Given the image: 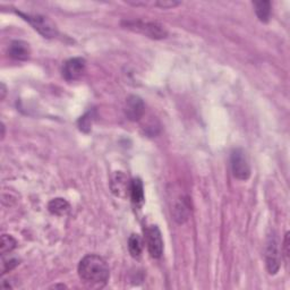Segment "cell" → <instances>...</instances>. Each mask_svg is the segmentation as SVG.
<instances>
[{"mask_svg":"<svg viewBox=\"0 0 290 290\" xmlns=\"http://www.w3.org/2000/svg\"><path fill=\"white\" fill-rule=\"evenodd\" d=\"M253 6L255 7L256 16L259 21L262 23L269 22L270 15H271V3L267 2V0H262V2L253 3Z\"/></svg>","mask_w":290,"mask_h":290,"instance_id":"5bb4252c","label":"cell"},{"mask_svg":"<svg viewBox=\"0 0 290 290\" xmlns=\"http://www.w3.org/2000/svg\"><path fill=\"white\" fill-rule=\"evenodd\" d=\"M48 210L54 216H65L67 215L70 210V204L62 197L54 198L49 202L48 204Z\"/></svg>","mask_w":290,"mask_h":290,"instance_id":"8fae6325","label":"cell"},{"mask_svg":"<svg viewBox=\"0 0 290 290\" xmlns=\"http://www.w3.org/2000/svg\"><path fill=\"white\" fill-rule=\"evenodd\" d=\"M124 111L127 119L130 121H139L145 113L144 101L140 96L130 95L126 99Z\"/></svg>","mask_w":290,"mask_h":290,"instance_id":"ba28073f","label":"cell"},{"mask_svg":"<svg viewBox=\"0 0 290 290\" xmlns=\"http://www.w3.org/2000/svg\"><path fill=\"white\" fill-rule=\"evenodd\" d=\"M17 15L23 17V19H25L31 27L35 30V31L39 32L40 34L42 35L43 38L47 39H51L55 38L56 35L58 33L57 27L56 24L51 21V19L43 16V15H39V14H24L22 12H16Z\"/></svg>","mask_w":290,"mask_h":290,"instance_id":"3957f363","label":"cell"},{"mask_svg":"<svg viewBox=\"0 0 290 290\" xmlns=\"http://www.w3.org/2000/svg\"><path fill=\"white\" fill-rule=\"evenodd\" d=\"M129 191L131 202H133L135 205H141L142 203L144 202V188L143 182H142L140 178H135V179L131 180L129 185Z\"/></svg>","mask_w":290,"mask_h":290,"instance_id":"7c38bea8","label":"cell"},{"mask_svg":"<svg viewBox=\"0 0 290 290\" xmlns=\"http://www.w3.org/2000/svg\"><path fill=\"white\" fill-rule=\"evenodd\" d=\"M145 239L150 255L153 258H160L164 253V241H162L161 231L157 226L152 225L146 228Z\"/></svg>","mask_w":290,"mask_h":290,"instance_id":"8992f818","label":"cell"},{"mask_svg":"<svg viewBox=\"0 0 290 290\" xmlns=\"http://www.w3.org/2000/svg\"><path fill=\"white\" fill-rule=\"evenodd\" d=\"M17 246V241L11 235H3L2 236V244H0V254L6 255L13 252Z\"/></svg>","mask_w":290,"mask_h":290,"instance_id":"2e32d148","label":"cell"},{"mask_svg":"<svg viewBox=\"0 0 290 290\" xmlns=\"http://www.w3.org/2000/svg\"><path fill=\"white\" fill-rule=\"evenodd\" d=\"M290 242H289V232L286 233L283 239V245H282V253L284 257H286V261H289V254H290Z\"/></svg>","mask_w":290,"mask_h":290,"instance_id":"ac0fdd59","label":"cell"},{"mask_svg":"<svg viewBox=\"0 0 290 290\" xmlns=\"http://www.w3.org/2000/svg\"><path fill=\"white\" fill-rule=\"evenodd\" d=\"M179 2H168V0H160V2L154 3V6H159L161 8H171V7H176L179 5Z\"/></svg>","mask_w":290,"mask_h":290,"instance_id":"d6986e66","label":"cell"},{"mask_svg":"<svg viewBox=\"0 0 290 290\" xmlns=\"http://www.w3.org/2000/svg\"><path fill=\"white\" fill-rule=\"evenodd\" d=\"M85 66H86L85 60L81 57L68 59L63 66V70H62L63 77L66 81H68V82L78 80L85 72Z\"/></svg>","mask_w":290,"mask_h":290,"instance_id":"52a82bcc","label":"cell"},{"mask_svg":"<svg viewBox=\"0 0 290 290\" xmlns=\"http://www.w3.org/2000/svg\"><path fill=\"white\" fill-rule=\"evenodd\" d=\"M231 170L237 179L247 180L251 177V165L247 159L245 151L242 149H235L231 152Z\"/></svg>","mask_w":290,"mask_h":290,"instance_id":"5b68a950","label":"cell"},{"mask_svg":"<svg viewBox=\"0 0 290 290\" xmlns=\"http://www.w3.org/2000/svg\"><path fill=\"white\" fill-rule=\"evenodd\" d=\"M110 186L111 191H113L116 196L123 197L127 188V179L125 175L121 174V172H116L115 176L113 177V180H111Z\"/></svg>","mask_w":290,"mask_h":290,"instance_id":"4fadbf2b","label":"cell"},{"mask_svg":"<svg viewBox=\"0 0 290 290\" xmlns=\"http://www.w3.org/2000/svg\"><path fill=\"white\" fill-rule=\"evenodd\" d=\"M0 93H2V95H0V99L4 100L5 96H6V93H7V89H6V86H5L4 83H2V90H0Z\"/></svg>","mask_w":290,"mask_h":290,"instance_id":"ffe728a7","label":"cell"},{"mask_svg":"<svg viewBox=\"0 0 290 290\" xmlns=\"http://www.w3.org/2000/svg\"><path fill=\"white\" fill-rule=\"evenodd\" d=\"M266 264L270 274H277L281 267V252L279 247V239L276 233L270 235L266 248Z\"/></svg>","mask_w":290,"mask_h":290,"instance_id":"277c9868","label":"cell"},{"mask_svg":"<svg viewBox=\"0 0 290 290\" xmlns=\"http://www.w3.org/2000/svg\"><path fill=\"white\" fill-rule=\"evenodd\" d=\"M8 55L15 60H28L31 55V49H30V44L22 40H15L8 47Z\"/></svg>","mask_w":290,"mask_h":290,"instance_id":"30bf717a","label":"cell"},{"mask_svg":"<svg viewBox=\"0 0 290 290\" xmlns=\"http://www.w3.org/2000/svg\"><path fill=\"white\" fill-rule=\"evenodd\" d=\"M123 27L127 30L143 34L145 37L153 40L165 39L168 35V32L164 25L156 22H146L141 21V19H134V21H124Z\"/></svg>","mask_w":290,"mask_h":290,"instance_id":"7a4b0ae2","label":"cell"},{"mask_svg":"<svg viewBox=\"0 0 290 290\" xmlns=\"http://www.w3.org/2000/svg\"><path fill=\"white\" fill-rule=\"evenodd\" d=\"M143 247H144L143 239H142L140 235H137V233L130 235L128 239V249L131 256L135 258L140 257L142 252H143Z\"/></svg>","mask_w":290,"mask_h":290,"instance_id":"9a60e30c","label":"cell"},{"mask_svg":"<svg viewBox=\"0 0 290 290\" xmlns=\"http://www.w3.org/2000/svg\"><path fill=\"white\" fill-rule=\"evenodd\" d=\"M54 288H66L64 284H57V286H54Z\"/></svg>","mask_w":290,"mask_h":290,"instance_id":"44dd1931","label":"cell"},{"mask_svg":"<svg viewBox=\"0 0 290 290\" xmlns=\"http://www.w3.org/2000/svg\"><path fill=\"white\" fill-rule=\"evenodd\" d=\"M77 272L81 280L90 287H103L110 278L108 263L95 254H90L81 259Z\"/></svg>","mask_w":290,"mask_h":290,"instance_id":"6da1fadb","label":"cell"},{"mask_svg":"<svg viewBox=\"0 0 290 290\" xmlns=\"http://www.w3.org/2000/svg\"><path fill=\"white\" fill-rule=\"evenodd\" d=\"M192 213V205L190 197L187 196H181L179 200H178L174 208H172V217H174V220L181 225V223H185L188 219L191 217Z\"/></svg>","mask_w":290,"mask_h":290,"instance_id":"9c48e42d","label":"cell"},{"mask_svg":"<svg viewBox=\"0 0 290 290\" xmlns=\"http://www.w3.org/2000/svg\"><path fill=\"white\" fill-rule=\"evenodd\" d=\"M19 264V261L17 258L15 257H8L6 258L5 256H3L2 259V274L7 273L9 271H12L13 269L16 268Z\"/></svg>","mask_w":290,"mask_h":290,"instance_id":"e0dca14e","label":"cell"}]
</instances>
